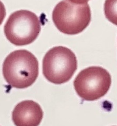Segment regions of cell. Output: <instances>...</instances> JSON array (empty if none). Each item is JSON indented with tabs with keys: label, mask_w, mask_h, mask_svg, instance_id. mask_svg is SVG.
Wrapping results in <instances>:
<instances>
[{
	"label": "cell",
	"mask_w": 117,
	"mask_h": 126,
	"mask_svg": "<svg viewBox=\"0 0 117 126\" xmlns=\"http://www.w3.org/2000/svg\"><path fill=\"white\" fill-rule=\"evenodd\" d=\"M4 79L11 87L25 89L32 86L39 74L36 57L27 50H17L9 54L2 64Z\"/></svg>",
	"instance_id": "6da1fadb"
},
{
	"label": "cell",
	"mask_w": 117,
	"mask_h": 126,
	"mask_svg": "<svg viewBox=\"0 0 117 126\" xmlns=\"http://www.w3.org/2000/svg\"><path fill=\"white\" fill-rule=\"evenodd\" d=\"M52 18L60 32L70 35L77 34L89 25L91 9L87 2L76 4L68 0H62L54 7Z\"/></svg>",
	"instance_id": "7a4b0ae2"
},
{
	"label": "cell",
	"mask_w": 117,
	"mask_h": 126,
	"mask_svg": "<svg viewBox=\"0 0 117 126\" xmlns=\"http://www.w3.org/2000/svg\"><path fill=\"white\" fill-rule=\"evenodd\" d=\"M75 54L66 47L56 46L47 52L43 60V73L45 78L55 84L71 79L77 69Z\"/></svg>",
	"instance_id": "3957f363"
},
{
	"label": "cell",
	"mask_w": 117,
	"mask_h": 126,
	"mask_svg": "<svg viewBox=\"0 0 117 126\" xmlns=\"http://www.w3.org/2000/svg\"><path fill=\"white\" fill-rule=\"evenodd\" d=\"M41 29L39 18L27 10H20L11 14L4 32L7 40L18 46L31 44L38 38Z\"/></svg>",
	"instance_id": "277c9868"
},
{
	"label": "cell",
	"mask_w": 117,
	"mask_h": 126,
	"mask_svg": "<svg viewBox=\"0 0 117 126\" xmlns=\"http://www.w3.org/2000/svg\"><path fill=\"white\" fill-rule=\"evenodd\" d=\"M112 78L108 71L100 66H90L80 71L73 84L76 94L86 101H95L109 91Z\"/></svg>",
	"instance_id": "5b68a950"
},
{
	"label": "cell",
	"mask_w": 117,
	"mask_h": 126,
	"mask_svg": "<svg viewBox=\"0 0 117 126\" xmlns=\"http://www.w3.org/2000/svg\"><path fill=\"white\" fill-rule=\"evenodd\" d=\"M43 118L40 105L33 100H24L16 106L12 114L16 126H38Z\"/></svg>",
	"instance_id": "8992f818"
},
{
	"label": "cell",
	"mask_w": 117,
	"mask_h": 126,
	"mask_svg": "<svg viewBox=\"0 0 117 126\" xmlns=\"http://www.w3.org/2000/svg\"><path fill=\"white\" fill-rule=\"evenodd\" d=\"M104 13L108 21L117 25V0H105Z\"/></svg>",
	"instance_id": "52a82bcc"
},
{
	"label": "cell",
	"mask_w": 117,
	"mask_h": 126,
	"mask_svg": "<svg viewBox=\"0 0 117 126\" xmlns=\"http://www.w3.org/2000/svg\"><path fill=\"white\" fill-rule=\"evenodd\" d=\"M6 15V9H5L4 5L3 4L2 2L0 1V25L3 22L5 17Z\"/></svg>",
	"instance_id": "ba28073f"
},
{
	"label": "cell",
	"mask_w": 117,
	"mask_h": 126,
	"mask_svg": "<svg viewBox=\"0 0 117 126\" xmlns=\"http://www.w3.org/2000/svg\"><path fill=\"white\" fill-rule=\"evenodd\" d=\"M68 1L76 4H84L86 3L89 0H68Z\"/></svg>",
	"instance_id": "9c48e42d"
}]
</instances>
